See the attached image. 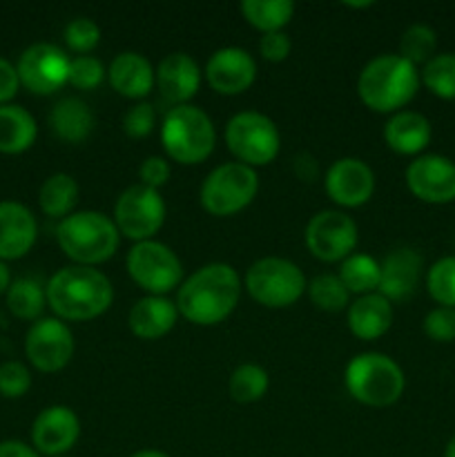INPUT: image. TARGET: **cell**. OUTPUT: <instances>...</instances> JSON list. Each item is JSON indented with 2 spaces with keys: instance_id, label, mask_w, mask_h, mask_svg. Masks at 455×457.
Masks as SVG:
<instances>
[{
  "instance_id": "1",
  "label": "cell",
  "mask_w": 455,
  "mask_h": 457,
  "mask_svg": "<svg viewBox=\"0 0 455 457\" xmlns=\"http://www.w3.org/2000/svg\"><path fill=\"white\" fill-rule=\"evenodd\" d=\"M241 277L230 263H208L192 272L177 290V311L196 326H217L241 299Z\"/></svg>"
},
{
  "instance_id": "2",
  "label": "cell",
  "mask_w": 455,
  "mask_h": 457,
  "mask_svg": "<svg viewBox=\"0 0 455 457\" xmlns=\"http://www.w3.org/2000/svg\"><path fill=\"white\" fill-rule=\"evenodd\" d=\"M45 295L49 308L62 321L96 320L114 302L112 281L96 268L76 263L54 272Z\"/></svg>"
},
{
  "instance_id": "3",
  "label": "cell",
  "mask_w": 455,
  "mask_h": 457,
  "mask_svg": "<svg viewBox=\"0 0 455 457\" xmlns=\"http://www.w3.org/2000/svg\"><path fill=\"white\" fill-rule=\"evenodd\" d=\"M419 71L400 54H382L364 65L357 79V94L368 110L395 114L418 94Z\"/></svg>"
},
{
  "instance_id": "4",
  "label": "cell",
  "mask_w": 455,
  "mask_h": 457,
  "mask_svg": "<svg viewBox=\"0 0 455 457\" xmlns=\"http://www.w3.org/2000/svg\"><path fill=\"white\" fill-rule=\"evenodd\" d=\"M56 239L62 253L76 266H98L119 250L120 232L114 219L96 210H80L62 219L56 228Z\"/></svg>"
},
{
  "instance_id": "5",
  "label": "cell",
  "mask_w": 455,
  "mask_h": 457,
  "mask_svg": "<svg viewBox=\"0 0 455 457\" xmlns=\"http://www.w3.org/2000/svg\"><path fill=\"white\" fill-rule=\"evenodd\" d=\"M352 400L370 409H386L401 397L406 378L400 364L382 353H361L352 357L343 373Z\"/></svg>"
},
{
  "instance_id": "6",
  "label": "cell",
  "mask_w": 455,
  "mask_h": 457,
  "mask_svg": "<svg viewBox=\"0 0 455 457\" xmlns=\"http://www.w3.org/2000/svg\"><path fill=\"white\" fill-rule=\"evenodd\" d=\"M161 143L170 159L181 165L203 163L214 150V123L201 107L177 105L165 114L161 125Z\"/></svg>"
},
{
  "instance_id": "7",
  "label": "cell",
  "mask_w": 455,
  "mask_h": 457,
  "mask_svg": "<svg viewBox=\"0 0 455 457\" xmlns=\"http://www.w3.org/2000/svg\"><path fill=\"white\" fill-rule=\"evenodd\" d=\"M259 192V177L254 168L230 161L205 177L201 186V205L212 217H232L254 201Z\"/></svg>"
},
{
  "instance_id": "8",
  "label": "cell",
  "mask_w": 455,
  "mask_h": 457,
  "mask_svg": "<svg viewBox=\"0 0 455 457\" xmlns=\"http://www.w3.org/2000/svg\"><path fill=\"white\" fill-rule=\"evenodd\" d=\"M308 281L297 263L281 257L257 259L245 272V293L266 308H288L299 302Z\"/></svg>"
},
{
  "instance_id": "9",
  "label": "cell",
  "mask_w": 455,
  "mask_h": 457,
  "mask_svg": "<svg viewBox=\"0 0 455 457\" xmlns=\"http://www.w3.org/2000/svg\"><path fill=\"white\" fill-rule=\"evenodd\" d=\"M226 145L239 163L259 168L277 159L281 134L275 120L261 112H239L226 125Z\"/></svg>"
},
{
  "instance_id": "10",
  "label": "cell",
  "mask_w": 455,
  "mask_h": 457,
  "mask_svg": "<svg viewBox=\"0 0 455 457\" xmlns=\"http://www.w3.org/2000/svg\"><path fill=\"white\" fill-rule=\"evenodd\" d=\"M125 263H128V272L134 284H138L145 293L156 295V297H165L170 290L183 284L181 259L170 245L156 239L134 244Z\"/></svg>"
},
{
  "instance_id": "11",
  "label": "cell",
  "mask_w": 455,
  "mask_h": 457,
  "mask_svg": "<svg viewBox=\"0 0 455 457\" xmlns=\"http://www.w3.org/2000/svg\"><path fill=\"white\" fill-rule=\"evenodd\" d=\"M114 223L134 244L154 239L165 223V201L159 190L136 183L119 195L114 204Z\"/></svg>"
},
{
  "instance_id": "12",
  "label": "cell",
  "mask_w": 455,
  "mask_h": 457,
  "mask_svg": "<svg viewBox=\"0 0 455 457\" xmlns=\"http://www.w3.org/2000/svg\"><path fill=\"white\" fill-rule=\"evenodd\" d=\"M360 232L351 214L342 210H321L308 221L306 245L319 262H343L355 250Z\"/></svg>"
},
{
  "instance_id": "13",
  "label": "cell",
  "mask_w": 455,
  "mask_h": 457,
  "mask_svg": "<svg viewBox=\"0 0 455 457\" xmlns=\"http://www.w3.org/2000/svg\"><path fill=\"white\" fill-rule=\"evenodd\" d=\"M25 355L40 373H58L74 357V335L58 317H40L27 330Z\"/></svg>"
},
{
  "instance_id": "14",
  "label": "cell",
  "mask_w": 455,
  "mask_h": 457,
  "mask_svg": "<svg viewBox=\"0 0 455 457\" xmlns=\"http://www.w3.org/2000/svg\"><path fill=\"white\" fill-rule=\"evenodd\" d=\"M70 62L71 58L58 45L36 43L21 54L16 71L22 87L47 96L70 80Z\"/></svg>"
},
{
  "instance_id": "15",
  "label": "cell",
  "mask_w": 455,
  "mask_h": 457,
  "mask_svg": "<svg viewBox=\"0 0 455 457\" xmlns=\"http://www.w3.org/2000/svg\"><path fill=\"white\" fill-rule=\"evenodd\" d=\"M406 186L424 204L455 201V163L442 154H419L406 168Z\"/></svg>"
},
{
  "instance_id": "16",
  "label": "cell",
  "mask_w": 455,
  "mask_h": 457,
  "mask_svg": "<svg viewBox=\"0 0 455 457\" xmlns=\"http://www.w3.org/2000/svg\"><path fill=\"white\" fill-rule=\"evenodd\" d=\"M326 195L342 208H360L368 204L375 192V172L368 163L355 156L335 161L324 177Z\"/></svg>"
},
{
  "instance_id": "17",
  "label": "cell",
  "mask_w": 455,
  "mask_h": 457,
  "mask_svg": "<svg viewBox=\"0 0 455 457\" xmlns=\"http://www.w3.org/2000/svg\"><path fill=\"white\" fill-rule=\"evenodd\" d=\"M257 79V62L245 49L221 47L205 62V80L223 96H236L252 87Z\"/></svg>"
},
{
  "instance_id": "18",
  "label": "cell",
  "mask_w": 455,
  "mask_h": 457,
  "mask_svg": "<svg viewBox=\"0 0 455 457\" xmlns=\"http://www.w3.org/2000/svg\"><path fill=\"white\" fill-rule=\"evenodd\" d=\"M80 436V422L70 406H49L40 411L31 427V445L36 453L62 457L76 445Z\"/></svg>"
},
{
  "instance_id": "19",
  "label": "cell",
  "mask_w": 455,
  "mask_h": 457,
  "mask_svg": "<svg viewBox=\"0 0 455 457\" xmlns=\"http://www.w3.org/2000/svg\"><path fill=\"white\" fill-rule=\"evenodd\" d=\"M422 279V257L413 248H397L379 262L377 293L391 303L409 302Z\"/></svg>"
},
{
  "instance_id": "20",
  "label": "cell",
  "mask_w": 455,
  "mask_h": 457,
  "mask_svg": "<svg viewBox=\"0 0 455 457\" xmlns=\"http://www.w3.org/2000/svg\"><path fill=\"white\" fill-rule=\"evenodd\" d=\"M36 237L38 226L31 210L16 201H0V262L25 257Z\"/></svg>"
},
{
  "instance_id": "21",
  "label": "cell",
  "mask_w": 455,
  "mask_h": 457,
  "mask_svg": "<svg viewBox=\"0 0 455 457\" xmlns=\"http://www.w3.org/2000/svg\"><path fill=\"white\" fill-rule=\"evenodd\" d=\"M156 85L165 101L177 105H187L190 98L199 92L201 70L192 56L186 52L168 54L156 67Z\"/></svg>"
},
{
  "instance_id": "22",
  "label": "cell",
  "mask_w": 455,
  "mask_h": 457,
  "mask_svg": "<svg viewBox=\"0 0 455 457\" xmlns=\"http://www.w3.org/2000/svg\"><path fill=\"white\" fill-rule=\"evenodd\" d=\"M107 80L120 96L138 101L152 92L156 83V71L143 54L123 52L114 56V61L107 67Z\"/></svg>"
},
{
  "instance_id": "23",
  "label": "cell",
  "mask_w": 455,
  "mask_h": 457,
  "mask_svg": "<svg viewBox=\"0 0 455 457\" xmlns=\"http://www.w3.org/2000/svg\"><path fill=\"white\" fill-rule=\"evenodd\" d=\"M431 123L424 114L410 110L395 112L384 125V141L401 156H418L431 143Z\"/></svg>"
},
{
  "instance_id": "24",
  "label": "cell",
  "mask_w": 455,
  "mask_h": 457,
  "mask_svg": "<svg viewBox=\"0 0 455 457\" xmlns=\"http://www.w3.org/2000/svg\"><path fill=\"white\" fill-rule=\"evenodd\" d=\"M178 320L177 303L168 297H156V295H147V297L138 299L132 308H129V330L136 335L138 339H161L174 328Z\"/></svg>"
},
{
  "instance_id": "25",
  "label": "cell",
  "mask_w": 455,
  "mask_h": 457,
  "mask_svg": "<svg viewBox=\"0 0 455 457\" xmlns=\"http://www.w3.org/2000/svg\"><path fill=\"white\" fill-rule=\"evenodd\" d=\"M393 324V303L379 293L361 295L348 306V328L361 342H375Z\"/></svg>"
},
{
  "instance_id": "26",
  "label": "cell",
  "mask_w": 455,
  "mask_h": 457,
  "mask_svg": "<svg viewBox=\"0 0 455 457\" xmlns=\"http://www.w3.org/2000/svg\"><path fill=\"white\" fill-rule=\"evenodd\" d=\"M49 125L61 141L83 143L94 129V114L87 103L76 96H67L52 107Z\"/></svg>"
},
{
  "instance_id": "27",
  "label": "cell",
  "mask_w": 455,
  "mask_h": 457,
  "mask_svg": "<svg viewBox=\"0 0 455 457\" xmlns=\"http://www.w3.org/2000/svg\"><path fill=\"white\" fill-rule=\"evenodd\" d=\"M38 137L36 119L21 105H0V152L21 154L29 150Z\"/></svg>"
},
{
  "instance_id": "28",
  "label": "cell",
  "mask_w": 455,
  "mask_h": 457,
  "mask_svg": "<svg viewBox=\"0 0 455 457\" xmlns=\"http://www.w3.org/2000/svg\"><path fill=\"white\" fill-rule=\"evenodd\" d=\"M76 201H79V183L74 177L65 172H56L40 186L38 204L47 217L52 219H65L70 217L74 210Z\"/></svg>"
},
{
  "instance_id": "29",
  "label": "cell",
  "mask_w": 455,
  "mask_h": 457,
  "mask_svg": "<svg viewBox=\"0 0 455 457\" xmlns=\"http://www.w3.org/2000/svg\"><path fill=\"white\" fill-rule=\"evenodd\" d=\"M239 9L245 21L263 34L284 31L290 18L294 16L293 0H244Z\"/></svg>"
},
{
  "instance_id": "30",
  "label": "cell",
  "mask_w": 455,
  "mask_h": 457,
  "mask_svg": "<svg viewBox=\"0 0 455 457\" xmlns=\"http://www.w3.org/2000/svg\"><path fill=\"white\" fill-rule=\"evenodd\" d=\"M337 277L351 295H370L379 288V262L370 254L352 253L342 262Z\"/></svg>"
},
{
  "instance_id": "31",
  "label": "cell",
  "mask_w": 455,
  "mask_h": 457,
  "mask_svg": "<svg viewBox=\"0 0 455 457\" xmlns=\"http://www.w3.org/2000/svg\"><path fill=\"white\" fill-rule=\"evenodd\" d=\"M45 306H47V295L38 281L27 279V277L12 281L7 290V308L18 320L38 321Z\"/></svg>"
},
{
  "instance_id": "32",
  "label": "cell",
  "mask_w": 455,
  "mask_h": 457,
  "mask_svg": "<svg viewBox=\"0 0 455 457\" xmlns=\"http://www.w3.org/2000/svg\"><path fill=\"white\" fill-rule=\"evenodd\" d=\"M268 373L257 364H241L228 379V393L239 404H252L268 393Z\"/></svg>"
},
{
  "instance_id": "33",
  "label": "cell",
  "mask_w": 455,
  "mask_h": 457,
  "mask_svg": "<svg viewBox=\"0 0 455 457\" xmlns=\"http://www.w3.org/2000/svg\"><path fill=\"white\" fill-rule=\"evenodd\" d=\"M419 79L437 98L455 101V54H435L419 71Z\"/></svg>"
},
{
  "instance_id": "34",
  "label": "cell",
  "mask_w": 455,
  "mask_h": 457,
  "mask_svg": "<svg viewBox=\"0 0 455 457\" xmlns=\"http://www.w3.org/2000/svg\"><path fill=\"white\" fill-rule=\"evenodd\" d=\"M308 297L326 312H339L351 306V293L337 275H319L308 284Z\"/></svg>"
},
{
  "instance_id": "35",
  "label": "cell",
  "mask_w": 455,
  "mask_h": 457,
  "mask_svg": "<svg viewBox=\"0 0 455 457\" xmlns=\"http://www.w3.org/2000/svg\"><path fill=\"white\" fill-rule=\"evenodd\" d=\"M437 49V36L435 31L428 25L422 22H415L409 29L401 34L400 40V56L406 58L409 62L418 65H426L433 56H435Z\"/></svg>"
},
{
  "instance_id": "36",
  "label": "cell",
  "mask_w": 455,
  "mask_h": 457,
  "mask_svg": "<svg viewBox=\"0 0 455 457\" xmlns=\"http://www.w3.org/2000/svg\"><path fill=\"white\" fill-rule=\"evenodd\" d=\"M426 288L440 306L455 308V257H442L428 268Z\"/></svg>"
},
{
  "instance_id": "37",
  "label": "cell",
  "mask_w": 455,
  "mask_h": 457,
  "mask_svg": "<svg viewBox=\"0 0 455 457\" xmlns=\"http://www.w3.org/2000/svg\"><path fill=\"white\" fill-rule=\"evenodd\" d=\"M62 38H65L67 47H70L71 52H76L79 56H85V54L92 52L98 45V40H101V27H98L92 18L76 16L67 22Z\"/></svg>"
},
{
  "instance_id": "38",
  "label": "cell",
  "mask_w": 455,
  "mask_h": 457,
  "mask_svg": "<svg viewBox=\"0 0 455 457\" xmlns=\"http://www.w3.org/2000/svg\"><path fill=\"white\" fill-rule=\"evenodd\" d=\"M107 76L105 65H103L98 58L89 56H76L70 62V80L67 83L74 85L79 89H96L103 83V79Z\"/></svg>"
},
{
  "instance_id": "39",
  "label": "cell",
  "mask_w": 455,
  "mask_h": 457,
  "mask_svg": "<svg viewBox=\"0 0 455 457\" xmlns=\"http://www.w3.org/2000/svg\"><path fill=\"white\" fill-rule=\"evenodd\" d=\"M31 386V373L21 361H4L0 364V395L16 400L22 397Z\"/></svg>"
},
{
  "instance_id": "40",
  "label": "cell",
  "mask_w": 455,
  "mask_h": 457,
  "mask_svg": "<svg viewBox=\"0 0 455 457\" xmlns=\"http://www.w3.org/2000/svg\"><path fill=\"white\" fill-rule=\"evenodd\" d=\"M424 333L433 342H455V308L437 306L424 317Z\"/></svg>"
},
{
  "instance_id": "41",
  "label": "cell",
  "mask_w": 455,
  "mask_h": 457,
  "mask_svg": "<svg viewBox=\"0 0 455 457\" xmlns=\"http://www.w3.org/2000/svg\"><path fill=\"white\" fill-rule=\"evenodd\" d=\"M156 112L152 103L138 101L136 105L129 107L123 116V129L132 138H145L154 129Z\"/></svg>"
},
{
  "instance_id": "42",
  "label": "cell",
  "mask_w": 455,
  "mask_h": 457,
  "mask_svg": "<svg viewBox=\"0 0 455 457\" xmlns=\"http://www.w3.org/2000/svg\"><path fill=\"white\" fill-rule=\"evenodd\" d=\"M290 49H293V43H290V36L285 31H270V34H263L261 40H259V52L270 62L285 61Z\"/></svg>"
},
{
  "instance_id": "43",
  "label": "cell",
  "mask_w": 455,
  "mask_h": 457,
  "mask_svg": "<svg viewBox=\"0 0 455 457\" xmlns=\"http://www.w3.org/2000/svg\"><path fill=\"white\" fill-rule=\"evenodd\" d=\"M138 177H141L143 186L152 187V190H159L161 186L168 183L170 163L163 156H147L141 163V168H138Z\"/></svg>"
},
{
  "instance_id": "44",
  "label": "cell",
  "mask_w": 455,
  "mask_h": 457,
  "mask_svg": "<svg viewBox=\"0 0 455 457\" xmlns=\"http://www.w3.org/2000/svg\"><path fill=\"white\" fill-rule=\"evenodd\" d=\"M18 87H21V79H18L16 67L0 58V105H9V101L18 94Z\"/></svg>"
},
{
  "instance_id": "45",
  "label": "cell",
  "mask_w": 455,
  "mask_h": 457,
  "mask_svg": "<svg viewBox=\"0 0 455 457\" xmlns=\"http://www.w3.org/2000/svg\"><path fill=\"white\" fill-rule=\"evenodd\" d=\"M294 172H297L299 179H303V181H312V179L317 177V172H319V163H317L310 154L303 152V154L294 156Z\"/></svg>"
},
{
  "instance_id": "46",
  "label": "cell",
  "mask_w": 455,
  "mask_h": 457,
  "mask_svg": "<svg viewBox=\"0 0 455 457\" xmlns=\"http://www.w3.org/2000/svg\"><path fill=\"white\" fill-rule=\"evenodd\" d=\"M0 457H40V455L36 453L34 446L25 445V442L9 440V442H0Z\"/></svg>"
},
{
  "instance_id": "47",
  "label": "cell",
  "mask_w": 455,
  "mask_h": 457,
  "mask_svg": "<svg viewBox=\"0 0 455 457\" xmlns=\"http://www.w3.org/2000/svg\"><path fill=\"white\" fill-rule=\"evenodd\" d=\"M9 286H12V272L4 266V262H0V295L7 293Z\"/></svg>"
},
{
  "instance_id": "48",
  "label": "cell",
  "mask_w": 455,
  "mask_h": 457,
  "mask_svg": "<svg viewBox=\"0 0 455 457\" xmlns=\"http://www.w3.org/2000/svg\"><path fill=\"white\" fill-rule=\"evenodd\" d=\"M132 457H170V455H168V453H163V451L145 449V451H138V453H134Z\"/></svg>"
},
{
  "instance_id": "49",
  "label": "cell",
  "mask_w": 455,
  "mask_h": 457,
  "mask_svg": "<svg viewBox=\"0 0 455 457\" xmlns=\"http://www.w3.org/2000/svg\"><path fill=\"white\" fill-rule=\"evenodd\" d=\"M444 457H455V436L451 437L449 445H446V449H444Z\"/></svg>"
},
{
  "instance_id": "50",
  "label": "cell",
  "mask_w": 455,
  "mask_h": 457,
  "mask_svg": "<svg viewBox=\"0 0 455 457\" xmlns=\"http://www.w3.org/2000/svg\"><path fill=\"white\" fill-rule=\"evenodd\" d=\"M370 0H366V3H346V7H351V9H364V7H370Z\"/></svg>"
},
{
  "instance_id": "51",
  "label": "cell",
  "mask_w": 455,
  "mask_h": 457,
  "mask_svg": "<svg viewBox=\"0 0 455 457\" xmlns=\"http://www.w3.org/2000/svg\"><path fill=\"white\" fill-rule=\"evenodd\" d=\"M62 457H65V455H62Z\"/></svg>"
}]
</instances>
